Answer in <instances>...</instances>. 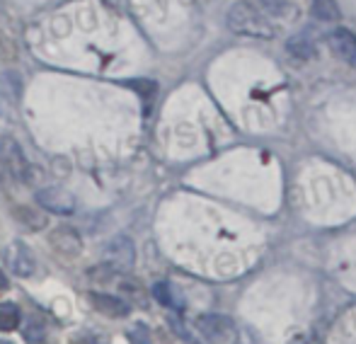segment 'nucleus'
<instances>
[{"mask_svg": "<svg viewBox=\"0 0 356 344\" xmlns=\"http://www.w3.org/2000/svg\"><path fill=\"white\" fill-rule=\"evenodd\" d=\"M228 27L235 34H245V37L254 39H272L274 27L252 3H235L228 10Z\"/></svg>", "mask_w": 356, "mask_h": 344, "instance_id": "f257e3e1", "label": "nucleus"}, {"mask_svg": "<svg viewBox=\"0 0 356 344\" xmlns=\"http://www.w3.org/2000/svg\"><path fill=\"white\" fill-rule=\"evenodd\" d=\"M0 163L10 172V177H15L17 182H29V161L13 136L0 138Z\"/></svg>", "mask_w": 356, "mask_h": 344, "instance_id": "f03ea898", "label": "nucleus"}, {"mask_svg": "<svg viewBox=\"0 0 356 344\" xmlns=\"http://www.w3.org/2000/svg\"><path fill=\"white\" fill-rule=\"evenodd\" d=\"M199 332L209 344H235L238 342V330L233 320L223 316H202L197 320Z\"/></svg>", "mask_w": 356, "mask_h": 344, "instance_id": "7ed1b4c3", "label": "nucleus"}, {"mask_svg": "<svg viewBox=\"0 0 356 344\" xmlns=\"http://www.w3.org/2000/svg\"><path fill=\"white\" fill-rule=\"evenodd\" d=\"M37 204L42 208L51 213H58V216H71L75 211V197L71 192L61 187H44L37 192Z\"/></svg>", "mask_w": 356, "mask_h": 344, "instance_id": "20e7f679", "label": "nucleus"}, {"mask_svg": "<svg viewBox=\"0 0 356 344\" xmlns=\"http://www.w3.org/2000/svg\"><path fill=\"white\" fill-rule=\"evenodd\" d=\"M5 262H8V269L19 279H27L34 274L37 264H34V255L22 240H15L5 247Z\"/></svg>", "mask_w": 356, "mask_h": 344, "instance_id": "39448f33", "label": "nucleus"}, {"mask_svg": "<svg viewBox=\"0 0 356 344\" xmlns=\"http://www.w3.org/2000/svg\"><path fill=\"white\" fill-rule=\"evenodd\" d=\"M49 243H51V247L58 252V255H63L68 259L80 255V250H83V238H80L78 231L71 226L56 228V231L51 233V238H49Z\"/></svg>", "mask_w": 356, "mask_h": 344, "instance_id": "423d86ee", "label": "nucleus"}, {"mask_svg": "<svg viewBox=\"0 0 356 344\" xmlns=\"http://www.w3.org/2000/svg\"><path fill=\"white\" fill-rule=\"evenodd\" d=\"M327 44H330V51L334 54L337 58H342L344 63L356 68V37L349 29H334L332 34L327 37Z\"/></svg>", "mask_w": 356, "mask_h": 344, "instance_id": "0eeeda50", "label": "nucleus"}, {"mask_svg": "<svg viewBox=\"0 0 356 344\" xmlns=\"http://www.w3.org/2000/svg\"><path fill=\"white\" fill-rule=\"evenodd\" d=\"M90 303H92L95 311H99L107 318H124L131 311L127 301L112 296V293H90Z\"/></svg>", "mask_w": 356, "mask_h": 344, "instance_id": "6e6552de", "label": "nucleus"}, {"mask_svg": "<svg viewBox=\"0 0 356 344\" xmlns=\"http://www.w3.org/2000/svg\"><path fill=\"white\" fill-rule=\"evenodd\" d=\"M107 257L114 269H129L134 264V245L127 238H114L107 247Z\"/></svg>", "mask_w": 356, "mask_h": 344, "instance_id": "1a4fd4ad", "label": "nucleus"}, {"mask_svg": "<svg viewBox=\"0 0 356 344\" xmlns=\"http://www.w3.org/2000/svg\"><path fill=\"white\" fill-rule=\"evenodd\" d=\"M286 49H289L291 56L298 58V61H310V58L315 56L313 42H310L308 37H303V34H296V37H291L289 42H286Z\"/></svg>", "mask_w": 356, "mask_h": 344, "instance_id": "9d476101", "label": "nucleus"}, {"mask_svg": "<svg viewBox=\"0 0 356 344\" xmlns=\"http://www.w3.org/2000/svg\"><path fill=\"white\" fill-rule=\"evenodd\" d=\"M22 322V313L15 303H0V332H15Z\"/></svg>", "mask_w": 356, "mask_h": 344, "instance_id": "9b49d317", "label": "nucleus"}, {"mask_svg": "<svg viewBox=\"0 0 356 344\" xmlns=\"http://www.w3.org/2000/svg\"><path fill=\"white\" fill-rule=\"evenodd\" d=\"M313 15L323 22H337L342 17L339 5L334 0H313Z\"/></svg>", "mask_w": 356, "mask_h": 344, "instance_id": "f8f14e48", "label": "nucleus"}, {"mask_svg": "<svg viewBox=\"0 0 356 344\" xmlns=\"http://www.w3.org/2000/svg\"><path fill=\"white\" fill-rule=\"evenodd\" d=\"M153 298L158 303H163L165 308H179L177 296H175L172 286H170L168 281H158V284H155V286H153Z\"/></svg>", "mask_w": 356, "mask_h": 344, "instance_id": "ddd939ff", "label": "nucleus"}, {"mask_svg": "<svg viewBox=\"0 0 356 344\" xmlns=\"http://www.w3.org/2000/svg\"><path fill=\"white\" fill-rule=\"evenodd\" d=\"M15 213H17V221L19 223H27L32 231H42V228H47V216H42V213L32 211V208L22 206V208H15Z\"/></svg>", "mask_w": 356, "mask_h": 344, "instance_id": "4468645a", "label": "nucleus"}, {"mask_svg": "<svg viewBox=\"0 0 356 344\" xmlns=\"http://www.w3.org/2000/svg\"><path fill=\"white\" fill-rule=\"evenodd\" d=\"M10 286V281H8V277H5V272L0 269V291H5V288Z\"/></svg>", "mask_w": 356, "mask_h": 344, "instance_id": "2eb2a0df", "label": "nucleus"}]
</instances>
